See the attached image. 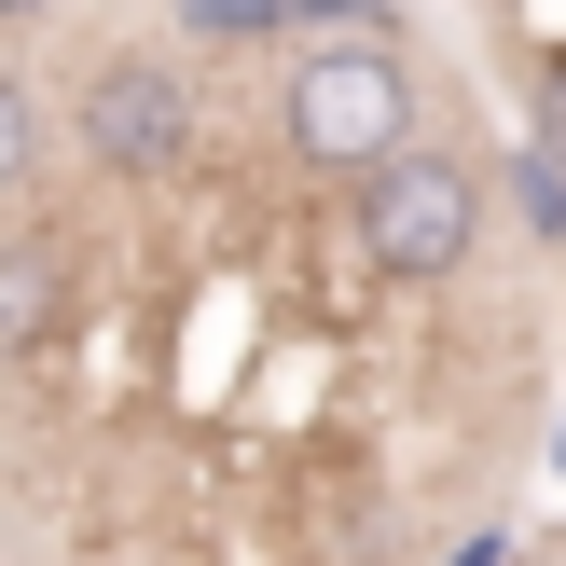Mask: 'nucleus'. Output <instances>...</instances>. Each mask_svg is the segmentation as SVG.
Instances as JSON below:
<instances>
[{
	"label": "nucleus",
	"instance_id": "1",
	"mask_svg": "<svg viewBox=\"0 0 566 566\" xmlns=\"http://www.w3.org/2000/svg\"><path fill=\"white\" fill-rule=\"evenodd\" d=\"M291 153L332 180H374L387 153H415V70L387 42H304L291 55Z\"/></svg>",
	"mask_w": 566,
	"mask_h": 566
},
{
	"label": "nucleus",
	"instance_id": "2",
	"mask_svg": "<svg viewBox=\"0 0 566 566\" xmlns=\"http://www.w3.org/2000/svg\"><path fill=\"white\" fill-rule=\"evenodd\" d=\"M359 249H374V276H457L470 249H484V166L457 153V138H415V153H387L374 180H359Z\"/></svg>",
	"mask_w": 566,
	"mask_h": 566
},
{
	"label": "nucleus",
	"instance_id": "3",
	"mask_svg": "<svg viewBox=\"0 0 566 566\" xmlns=\"http://www.w3.org/2000/svg\"><path fill=\"white\" fill-rule=\"evenodd\" d=\"M83 153L111 166V180H166V166H193V83L166 70V55H97L70 97Z\"/></svg>",
	"mask_w": 566,
	"mask_h": 566
},
{
	"label": "nucleus",
	"instance_id": "4",
	"mask_svg": "<svg viewBox=\"0 0 566 566\" xmlns=\"http://www.w3.org/2000/svg\"><path fill=\"white\" fill-rule=\"evenodd\" d=\"M193 42H263V28H304V0H180Z\"/></svg>",
	"mask_w": 566,
	"mask_h": 566
},
{
	"label": "nucleus",
	"instance_id": "5",
	"mask_svg": "<svg viewBox=\"0 0 566 566\" xmlns=\"http://www.w3.org/2000/svg\"><path fill=\"white\" fill-rule=\"evenodd\" d=\"M512 208H525V235H566V153H553V138L512 166Z\"/></svg>",
	"mask_w": 566,
	"mask_h": 566
},
{
	"label": "nucleus",
	"instance_id": "6",
	"mask_svg": "<svg viewBox=\"0 0 566 566\" xmlns=\"http://www.w3.org/2000/svg\"><path fill=\"white\" fill-rule=\"evenodd\" d=\"M42 318H55V263H42V235H28L14 249V332H28V346H42Z\"/></svg>",
	"mask_w": 566,
	"mask_h": 566
},
{
	"label": "nucleus",
	"instance_id": "7",
	"mask_svg": "<svg viewBox=\"0 0 566 566\" xmlns=\"http://www.w3.org/2000/svg\"><path fill=\"white\" fill-rule=\"evenodd\" d=\"M539 138L566 153V55H539Z\"/></svg>",
	"mask_w": 566,
	"mask_h": 566
}]
</instances>
